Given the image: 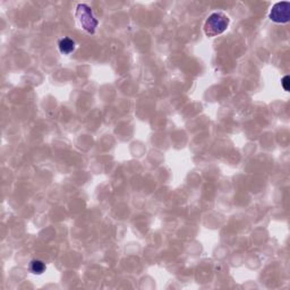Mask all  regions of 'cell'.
Masks as SVG:
<instances>
[{
  "label": "cell",
  "instance_id": "obj_5",
  "mask_svg": "<svg viewBox=\"0 0 290 290\" xmlns=\"http://www.w3.org/2000/svg\"><path fill=\"white\" fill-rule=\"evenodd\" d=\"M45 263L41 260H32L30 263V271L33 274L40 275L45 271Z\"/></svg>",
  "mask_w": 290,
  "mask_h": 290
},
{
  "label": "cell",
  "instance_id": "obj_4",
  "mask_svg": "<svg viewBox=\"0 0 290 290\" xmlns=\"http://www.w3.org/2000/svg\"><path fill=\"white\" fill-rule=\"evenodd\" d=\"M58 46L60 52L64 53V55H69L70 52H73L75 50V42L69 38H64L59 41Z\"/></svg>",
  "mask_w": 290,
  "mask_h": 290
},
{
  "label": "cell",
  "instance_id": "obj_2",
  "mask_svg": "<svg viewBox=\"0 0 290 290\" xmlns=\"http://www.w3.org/2000/svg\"><path fill=\"white\" fill-rule=\"evenodd\" d=\"M76 17L78 22L82 25V27L89 33L93 34L95 32V28L98 26V20L93 15L92 9L87 5V3H80L76 7Z\"/></svg>",
  "mask_w": 290,
  "mask_h": 290
},
{
  "label": "cell",
  "instance_id": "obj_1",
  "mask_svg": "<svg viewBox=\"0 0 290 290\" xmlns=\"http://www.w3.org/2000/svg\"><path fill=\"white\" fill-rule=\"evenodd\" d=\"M229 23H230V20L224 13L217 12L211 14L204 23V33L209 38L217 37L227 30Z\"/></svg>",
  "mask_w": 290,
  "mask_h": 290
},
{
  "label": "cell",
  "instance_id": "obj_6",
  "mask_svg": "<svg viewBox=\"0 0 290 290\" xmlns=\"http://www.w3.org/2000/svg\"><path fill=\"white\" fill-rule=\"evenodd\" d=\"M281 83H282V87H284V89H285V91H289V76L288 75L282 78Z\"/></svg>",
  "mask_w": 290,
  "mask_h": 290
},
{
  "label": "cell",
  "instance_id": "obj_3",
  "mask_svg": "<svg viewBox=\"0 0 290 290\" xmlns=\"http://www.w3.org/2000/svg\"><path fill=\"white\" fill-rule=\"evenodd\" d=\"M268 19L274 23H287L290 19V2H277L272 7L268 14Z\"/></svg>",
  "mask_w": 290,
  "mask_h": 290
}]
</instances>
